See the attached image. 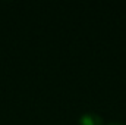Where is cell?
Masks as SVG:
<instances>
[{"instance_id": "obj_1", "label": "cell", "mask_w": 126, "mask_h": 125, "mask_svg": "<svg viewBox=\"0 0 126 125\" xmlns=\"http://www.w3.org/2000/svg\"><path fill=\"white\" fill-rule=\"evenodd\" d=\"M78 124L79 125H104V121H103V118L98 113L88 112V113H84L79 118Z\"/></svg>"}, {"instance_id": "obj_2", "label": "cell", "mask_w": 126, "mask_h": 125, "mask_svg": "<svg viewBox=\"0 0 126 125\" xmlns=\"http://www.w3.org/2000/svg\"><path fill=\"white\" fill-rule=\"evenodd\" d=\"M106 125H125V124H122V122H109Z\"/></svg>"}]
</instances>
